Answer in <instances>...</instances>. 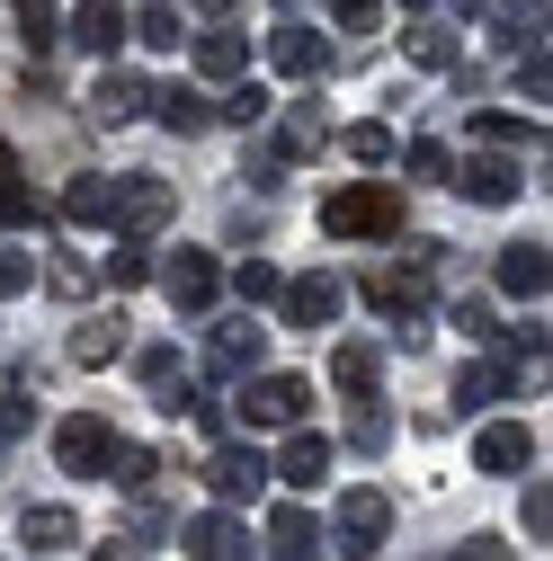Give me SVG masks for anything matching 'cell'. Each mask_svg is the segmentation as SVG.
Returning <instances> with one entry per match:
<instances>
[{
  "label": "cell",
  "mask_w": 553,
  "mask_h": 561,
  "mask_svg": "<svg viewBox=\"0 0 553 561\" xmlns=\"http://www.w3.org/2000/svg\"><path fill=\"white\" fill-rule=\"evenodd\" d=\"M108 357H125V321L116 312H99V321L72 330V366H108Z\"/></svg>",
  "instance_id": "cb8c5ba5"
},
{
  "label": "cell",
  "mask_w": 553,
  "mask_h": 561,
  "mask_svg": "<svg viewBox=\"0 0 553 561\" xmlns=\"http://www.w3.org/2000/svg\"><path fill=\"white\" fill-rule=\"evenodd\" d=\"M144 107H153L144 72H99V90H90V116L99 125H125V116H144Z\"/></svg>",
  "instance_id": "d6986e66"
},
{
  "label": "cell",
  "mask_w": 553,
  "mask_h": 561,
  "mask_svg": "<svg viewBox=\"0 0 553 561\" xmlns=\"http://www.w3.org/2000/svg\"><path fill=\"white\" fill-rule=\"evenodd\" d=\"M153 116H161L170 134H205V125H215V99L188 90V81H170V90H153Z\"/></svg>",
  "instance_id": "7402d4cb"
},
{
  "label": "cell",
  "mask_w": 553,
  "mask_h": 561,
  "mask_svg": "<svg viewBox=\"0 0 553 561\" xmlns=\"http://www.w3.org/2000/svg\"><path fill=\"white\" fill-rule=\"evenodd\" d=\"M179 552H188V561H250V526H241L233 508H205V517L179 526Z\"/></svg>",
  "instance_id": "ba28073f"
},
{
  "label": "cell",
  "mask_w": 553,
  "mask_h": 561,
  "mask_svg": "<svg viewBox=\"0 0 553 561\" xmlns=\"http://www.w3.org/2000/svg\"><path fill=\"white\" fill-rule=\"evenodd\" d=\"M63 224L99 232V224H108V179H72V187H63Z\"/></svg>",
  "instance_id": "4dcf8cb0"
},
{
  "label": "cell",
  "mask_w": 553,
  "mask_h": 561,
  "mask_svg": "<svg viewBox=\"0 0 553 561\" xmlns=\"http://www.w3.org/2000/svg\"><path fill=\"white\" fill-rule=\"evenodd\" d=\"M72 45L108 62V54L125 45V0H81V10H72Z\"/></svg>",
  "instance_id": "e0dca14e"
},
{
  "label": "cell",
  "mask_w": 553,
  "mask_h": 561,
  "mask_svg": "<svg viewBox=\"0 0 553 561\" xmlns=\"http://www.w3.org/2000/svg\"><path fill=\"white\" fill-rule=\"evenodd\" d=\"M518 90L544 107V90H553V72H544V45H535V54H518Z\"/></svg>",
  "instance_id": "f6af8a7d"
},
{
  "label": "cell",
  "mask_w": 553,
  "mask_h": 561,
  "mask_svg": "<svg viewBox=\"0 0 553 561\" xmlns=\"http://www.w3.org/2000/svg\"><path fill=\"white\" fill-rule=\"evenodd\" d=\"M447 170H455V152L420 134V144H410V179H447Z\"/></svg>",
  "instance_id": "60d3db41"
},
{
  "label": "cell",
  "mask_w": 553,
  "mask_h": 561,
  "mask_svg": "<svg viewBox=\"0 0 553 561\" xmlns=\"http://www.w3.org/2000/svg\"><path fill=\"white\" fill-rule=\"evenodd\" d=\"M36 215V196H27V179H19V152L0 144V224H27Z\"/></svg>",
  "instance_id": "d6a6232c"
},
{
  "label": "cell",
  "mask_w": 553,
  "mask_h": 561,
  "mask_svg": "<svg viewBox=\"0 0 553 561\" xmlns=\"http://www.w3.org/2000/svg\"><path fill=\"white\" fill-rule=\"evenodd\" d=\"M36 286V259L27 250H0V295H27Z\"/></svg>",
  "instance_id": "7bdbcfd3"
},
{
  "label": "cell",
  "mask_w": 553,
  "mask_h": 561,
  "mask_svg": "<svg viewBox=\"0 0 553 561\" xmlns=\"http://www.w3.org/2000/svg\"><path fill=\"white\" fill-rule=\"evenodd\" d=\"M349 161L384 170V161H393V134H384V125H349Z\"/></svg>",
  "instance_id": "f35d334b"
},
{
  "label": "cell",
  "mask_w": 553,
  "mask_h": 561,
  "mask_svg": "<svg viewBox=\"0 0 553 561\" xmlns=\"http://www.w3.org/2000/svg\"><path fill=\"white\" fill-rule=\"evenodd\" d=\"M464 10H482V0H464Z\"/></svg>",
  "instance_id": "c3c4849f"
},
{
  "label": "cell",
  "mask_w": 553,
  "mask_h": 561,
  "mask_svg": "<svg viewBox=\"0 0 553 561\" xmlns=\"http://www.w3.org/2000/svg\"><path fill=\"white\" fill-rule=\"evenodd\" d=\"M509 392H518V366H509V357H482V366L455 375V410H492V401H509Z\"/></svg>",
  "instance_id": "ac0fdd59"
},
{
  "label": "cell",
  "mask_w": 553,
  "mask_h": 561,
  "mask_svg": "<svg viewBox=\"0 0 553 561\" xmlns=\"http://www.w3.org/2000/svg\"><path fill=\"white\" fill-rule=\"evenodd\" d=\"M384 0H330V27H375Z\"/></svg>",
  "instance_id": "bcb514c9"
},
{
  "label": "cell",
  "mask_w": 553,
  "mask_h": 561,
  "mask_svg": "<svg viewBox=\"0 0 553 561\" xmlns=\"http://www.w3.org/2000/svg\"><path fill=\"white\" fill-rule=\"evenodd\" d=\"M268 62H276L286 81H321V72H330V45H321V27L286 19V27H268Z\"/></svg>",
  "instance_id": "8fae6325"
},
{
  "label": "cell",
  "mask_w": 553,
  "mask_h": 561,
  "mask_svg": "<svg viewBox=\"0 0 553 561\" xmlns=\"http://www.w3.org/2000/svg\"><path fill=\"white\" fill-rule=\"evenodd\" d=\"M36 428V401L27 392H0V437H27Z\"/></svg>",
  "instance_id": "b9f144b4"
},
{
  "label": "cell",
  "mask_w": 553,
  "mask_h": 561,
  "mask_svg": "<svg viewBox=\"0 0 553 561\" xmlns=\"http://www.w3.org/2000/svg\"><path fill=\"white\" fill-rule=\"evenodd\" d=\"M366 304H375L384 321H410V330H420V312H429V267H420V259H410V267H375V276H366Z\"/></svg>",
  "instance_id": "52a82bcc"
},
{
  "label": "cell",
  "mask_w": 553,
  "mask_h": 561,
  "mask_svg": "<svg viewBox=\"0 0 553 561\" xmlns=\"http://www.w3.org/2000/svg\"><path fill=\"white\" fill-rule=\"evenodd\" d=\"M144 276H153V250H144V241H125V250L108 259V286H116V295H134Z\"/></svg>",
  "instance_id": "d590c367"
},
{
  "label": "cell",
  "mask_w": 553,
  "mask_h": 561,
  "mask_svg": "<svg viewBox=\"0 0 553 561\" xmlns=\"http://www.w3.org/2000/svg\"><path fill=\"white\" fill-rule=\"evenodd\" d=\"M10 10H19V36H27V54L63 45V0H10Z\"/></svg>",
  "instance_id": "83f0119b"
},
{
  "label": "cell",
  "mask_w": 553,
  "mask_h": 561,
  "mask_svg": "<svg viewBox=\"0 0 553 561\" xmlns=\"http://www.w3.org/2000/svg\"><path fill=\"white\" fill-rule=\"evenodd\" d=\"M196 72H205V81H241V72H250L241 27H205V36H196Z\"/></svg>",
  "instance_id": "44dd1931"
},
{
  "label": "cell",
  "mask_w": 553,
  "mask_h": 561,
  "mask_svg": "<svg viewBox=\"0 0 553 561\" xmlns=\"http://www.w3.org/2000/svg\"><path fill=\"white\" fill-rule=\"evenodd\" d=\"M330 383L349 392V401H375V347H366V339H349V347L330 357Z\"/></svg>",
  "instance_id": "484cf974"
},
{
  "label": "cell",
  "mask_w": 553,
  "mask_h": 561,
  "mask_svg": "<svg viewBox=\"0 0 553 561\" xmlns=\"http://www.w3.org/2000/svg\"><path fill=\"white\" fill-rule=\"evenodd\" d=\"M108 455H116V437H108V419H90V410H72L54 428V463L72 481H108Z\"/></svg>",
  "instance_id": "5b68a950"
},
{
  "label": "cell",
  "mask_w": 553,
  "mask_h": 561,
  "mask_svg": "<svg viewBox=\"0 0 553 561\" xmlns=\"http://www.w3.org/2000/svg\"><path fill=\"white\" fill-rule=\"evenodd\" d=\"M402 45H410V62H420V72H447V62H455V36H447L438 19H420V27L402 36Z\"/></svg>",
  "instance_id": "1f68e13d"
},
{
  "label": "cell",
  "mask_w": 553,
  "mask_h": 561,
  "mask_svg": "<svg viewBox=\"0 0 553 561\" xmlns=\"http://www.w3.org/2000/svg\"><path fill=\"white\" fill-rule=\"evenodd\" d=\"M241 419L250 428H304L313 419V383L304 375H259V383H241Z\"/></svg>",
  "instance_id": "277c9868"
},
{
  "label": "cell",
  "mask_w": 553,
  "mask_h": 561,
  "mask_svg": "<svg viewBox=\"0 0 553 561\" xmlns=\"http://www.w3.org/2000/svg\"><path fill=\"white\" fill-rule=\"evenodd\" d=\"M339 455H330V437H313V428H286V455H276L268 472L286 481V490H321V472H330Z\"/></svg>",
  "instance_id": "9a60e30c"
},
{
  "label": "cell",
  "mask_w": 553,
  "mask_h": 561,
  "mask_svg": "<svg viewBox=\"0 0 553 561\" xmlns=\"http://www.w3.org/2000/svg\"><path fill=\"white\" fill-rule=\"evenodd\" d=\"M455 330H464V339H492L500 321H492V304H482V295H464V304H455Z\"/></svg>",
  "instance_id": "ee69618b"
},
{
  "label": "cell",
  "mask_w": 553,
  "mask_h": 561,
  "mask_svg": "<svg viewBox=\"0 0 553 561\" xmlns=\"http://www.w3.org/2000/svg\"><path fill=\"white\" fill-rule=\"evenodd\" d=\"M313 543H321V526H313L304 508H276V517H268V552H276V561H313Z\"/></svg>",
  "instance_id": "d4e9b609"
},
{
  "label": "cell",
  "mask_w": 553,
  "mask_h": 561,
  "mask_svg": "<svg viewBox=\"0 0 553 561\" xmlns=\"http://www.w3.org/2000/svg\"><path fill=\"white\" fill-rule=\"evenodd\" d=\"M170 179H153V170H134V179H108V224H125L134 241H144V232H161L170 224Z\"/></svg>",
  "instance_id": "7a4b0ae2"
},
{
  "label": "cell",
  "mask_w": 553,
  "mask_h": 561,
  "mask_svg": "<svg viewBox=\"0 0 553 561\" xmlns=\"http://www.w3.org/2000/svg\"><path fill=\"white\" fill-rule=\"evenodd\" d=\"M492 276H500V295H518V304H544V286H553V259H544V241H509Z\"/></svg>",
  "instance_id": "5bb4252c"
},
{
  "label": "cell",
  "mask_w": 553,
  "mask_h": 561,
  "mask_svg": "<svg viewBox=\"0 0 553 561\" xmlns=\"http://www.w3.org/2000/svg\"><path fill=\"white\" fill-rule=\"evenodd\" d=\"M19 535H27V552H63L81 526H72V508H27V517H19Z\"/></svg>",
  "instance_id": "f1b7e54d"
},
{
  "label": "cell",
  "mask_w": 553,
  "mask_h": 561,
  "mask_svg": "<svg viewBox=\"0 0 553 561\" xmlns=\"http://www.w3.org/2000/svg\"><path fill=\"white\" fill-rule=\"evenodd\" d=\"M134 375L153 383L161 410H188V401H196V392H188V366H179V347H144V357H134Z\"/></svg>",
  "instance_id": "ffe728a7"
},
{
  "label": "cell",
  "mask_w": 553,
  "mask_h": 561,
  "mask_svg": "<svg viewBox=\"0 0 553 561\" xmlns=\"http://www.w3.org/2000/svg\"><path fill=\"white\" fill-rule=\"evenodd\" d=\"M473 463L482 472H527L535 463V428H527V419H492V428L473 437Z\"/></svg>",
  "instance_id": "4fadbf2b"
},
{
  "label": "cell",
  "mask_w": 553,
  "mask_h": 561,
  "mask_svg": "<svg viewBox=\"0 0 553 561\" xmlns=\"http://www.w3.org/2000/svg\"><path fill=\"white\" fill-rule=\"evenodd\" d=\"M215 116H233V125H268V116H276V99H268L259 81H241V90H233V99H224Z\"/></svg>",
  "instance_id": "8d00e7d4"
},
{
  "label": "cell",
  "mask_w": 553,
  "mask_h": 561,
  "mask_svg": "<svg viewBox=\"0 0 553 561\" xmlns=\"http://www.w3.org/2000/svg\"><path fill=\"white\" fill-rule=\"evenodd\" d=\"M276 286H286V276H276L268 259H241V267H233V295H241V304H276Z\"/></svg>",
  "instance_id": "836d02e7"
},
{
  "label": "cell",
  "mask_w": 553,
  "mask_h": 561,
  "mask_svg": "<svg viewBox=\"0 0 553 561\" xmlns=\"http://www.w3.org/2000/svg\"><path fill=\"white\" fill-rule=\"evenodd\" d=\"M153 463H161L153 446H116V455H108V481H125V490H153Z\"/></svg>",
  "instance_id": "e575fe53"
},
{
  "label": "cell",
  "mask_w": 553,
  "mask_h": 561,
  "mask_svg": "<svg viewBox=\"0 0 553 561\" xmlns=\"http://www.w3.org/2000/svg\"><path fill=\"white\" fill-rule=\"evenodd\" d=\"M125 45L179 54V10H170V0H144V10H125Z\"/></svg>",
  "instance_id": "603a6c76"
},
{
  "label": "cell",
  "mask_w": 553,
  "mask_h": 561,
  "mask_svg": "<svg viewBox=\"0 0 553 561\" xmlns=\"http://www.w3.org/2000/svg\"><path fill=\"white\" fill-rule=\"evenodd\" d=\"M276 312H286L295 330L339 321V276H286V286H276Z\"/></svg>",
  "instance_id": "7c38bea8"
},
{
  "label": "cell",
  "mask_w": 553,
  "mask_h": 561,
  "mask_svg": "<svg viewBox=\"0 0 553 561\" xmlns=\"http://www.w3.org/2000/svg\"><path fill=\"white\" fill-rule=\"evenodd\" d=\"M349 437H358L366 455H384V446H393V419H384L375 401H358V428H349Z\"/></svg>",
  "instance_id": "ab89813d"
},
{
  "label": "cell",
  "mask_w": 553,
  "mask_h": 561,
  "mask_svg": "<svg viewBox=\"0 0 553 561\" xmlns=\"http://www.w3.org/2000/svg\"><path fill=\"white\" fill-rule=\"evenodd\" d=\"M447 187H455V196H473V205H518L527 170H518V161H500V152H482V161H455V170H447Z\"/></svg>",
  "instance_id": "9c48e42d"
},
{
  "label": "cell",
  "mask_w": 553,
  "mask_h": 561,
  "mask_svg": "<svg viewBox=\"0 0 553 561\" xmlns=\"http://www.w3.org/2000/svg\"><path fill=\"white\" fill-rule=\"evenodd\" d=\"M330 535H339V552H384V535H393V490H339Z\"/></svg>",
  "instance_id": "3957f363"
},
{
  "label": "cell",
  "mask_w": 553,
  "mask_h": 561,
  "mask_svg": "<svg viewBox=\"0 0 553 561\" xmlns=\"http://www.w3.org/2000/svg\"><path fill=\"white\" fill-rule=\"evenodd\" d=\"M500 45L509 54H535L544 45V0H500Z\"/></svg>",
  "instance_id": "4316f807"
},
{
  "label": "cell",
  "mask_w": 553,
  "mask_h": 561,
  "mask_svg": "<svg viewBox=\"0 0 553 561\" xmlns=\"http://www.w3.org/2000/svg\"><path fill=\"white\" fill-rule=\"evenodd\" d=\"M259 357H268V330L259 321H215V375H259Z\"/></svg>",
  "instance_id": "2e32d148"
},
{
  "label": "cell",
  "mask_w": 553,
  "mask_h": 561,
  "mask_svg": "<svg viewBox=\"0 0 553 561\" xmlns=\"http://www.w3.org/2000/svg\"><path fill=\"white\" fill-rule=\"evenodd\" d=\"M447 561H509V543H500V535H473V543H455Z\"/></svg>",
  "instance_id": "7dc6e473"
},
{
  "label": "cell",
  "mask_w": 553,
  "mask_h": 561,
  "mask_svg": "<svg viewBox=\"0 0 553 561\" xmlns=\"http://www.w3.org/2000/svg\"><path fill=\"white\" fill-rule=\"evenodd\" d=\"M215 286H224V267L205 259V250H179V259L161 267V295H170L188 321H196V312H215Z\"/></svg>",
  "instance_id": "30bf717a"
},
{
  "label": "cell",
  "mask_w": 553,
  "mask_h": 561,
  "mask_svg": "<svg viewBox=\"0 0 553 561\" xmlns=\"http://www.w3.org/2000/svg\"><path fill=\"white\" fill-rule=\"evenodd\" d=\"M473 134H482V144H492V152H518V144H535V116H509V107H482V116H473Z\"/></svg>",
  "instance_id": "f546056e"
},
{
  "label": "cell",
  "mask_w": 553,
  "mask_h": 561,
  "mask_svg": "<svg viewBox=\"0 0 553 561\" xmlns=\"http://www.w3.org/2000/svg\"><path fill=\"white\" fill-rule=\"evenodd\" d=\"M196 472H205V490H215V508H241V500L268 490V455H259V446H215Z\"/></svg>",
  "instance_id": "8992f818"
},
{
  "label": "cell",
  "mask_w": 553,
  "mask_h": 561,
  "mask_svg": "<svg viewBox=\"0 0 553 561\" xmlns=\"http://www.w3.org/2000/svg\"><path fill=\"white\" fill-rule=\"evenodd\" d=\"M518 526H527V535L544 543V526H553V490H544V472H535V481L518 490Z\"/></svg>",
  "instance_id": "74e56055"
},
{
  "label": "cell",
  "mask_w": 553,
  "mask_h": 561,
  "mask_svg": "<svg viewBox=\"0 0 553 561\" xmlns=\"http://www.w3.org/2000/svg\"><path fill=\"white\" fill-rule=\"evenodd\" d=\"M321 232L330 241H393L402 232V187L393 179H358L321 196Z\"/></svg>",
  "instance_id": "6da1fadb"
}]
</instances>
